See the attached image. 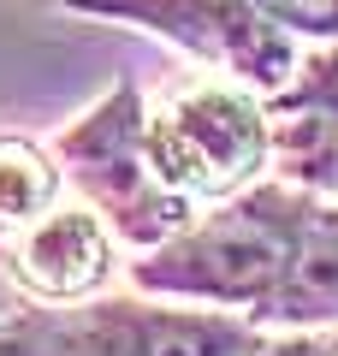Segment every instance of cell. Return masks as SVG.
Wrapping results in <instances>:
<instances>
[{
  "instance_id": "cell-1",
  "label": "cell",
  "mask_w": 338,
  "mask_h": 356,
  "mask_svg": "<svg viewBox=\"0 0 338 356\" xmlns=\"http://www.w3.org/2000/svg\"><path fill=\"white\" fill-rule=\"evenodd\" d=\"M303 214H309V191H297L285 178L250 184V191L214 202L208 214H196L166 243L143 250V261H131V285L143 297L255 315L285 280Z\"/></svg>"
},
{
  "instance_id": "cell-2",
  "label": "cell",
  "mask_w": 338,
  "mask_h": 356,
  "mask_svg": "<svg viewBox=\"0 0 338 356\" xmlns=\"http://www.w3.org/2000/svg\"><path fill=\"white\" fill-rule=\"evenodd\" d=\"M267 332L232 309L172 297H83L0 315V356H261Z\"/></svg>"
},
{
  "instance_id": "cell-3",
  "label": "cell",
  "mask_w": 338,
  "mask_h": 356,
  "mask_svg": "<svg viewBox=\"0 0 338 356\" xmlns=\"http://www.w3.org/2000/svg\"><path fill=\"white\" fill-rule=\"evenodd\" d=\"M54 154H60L65 178L83 191V202L131 250H154V243H166L172 232H184L202 214L196 202H184L161 178V166H154L143 89L131 77H119L83 119H72L60 131V143H54Z\"/></svg>"
},
{
  "instance_id": "cell-4",
  "label": "cell",
  "mask_w": 338,
  "mask_h": 356,
  "mask_svg": "<svg viewBox=\"0 0 338 356\" xmlns=\"http://www.w3.org/2000/svg\"><path fill=\"white\" fill-rule=\"evenodd\" d=\"M149 154L184 202L214 208L225 196L250 191L261 178V166L273 161L267 107L243 83L178 89L161 113H149Z\"/></svg>"
},
{
  "instance_id": "cell-5",
  "label": "cell",
  "mask_w": 338,
  "mask_h": 356,
  "mask_svg": "<svg viewBox=\"0 0 338 356\" xmlns=\"http://www.w3.org/2000/svg\"><path fill=\"white\" fill-rule=\"evenodd\" d=\"M72 13L137 24L172 48L196 54L202 65L238 77L255 95H273L297 72V42L279 30L255 0H65Z\"/></svg>"
},
{
  "instance_id": "cell-6",
  "label": "cell",
  "mask_w": 338,
  "mask_h": 356,
  "mask_svg": "<svg viewBox=\"0 0 338 356\" xmlns=\"http://www.w3.org/2000/svg\"><path fill=\"white\" fill-rule=\"evenodd\" d=\"M273 172L309 196H338V42L297 60V72L261 95Z\"/></svg>"
},
{
  "instance_id": "cell-7",
  "label": "cell",
  "mask_w": 338,
  "mask_h": 356,
  "mask_svg": "<svg viewBox=\"0 0 338 356\" xmlns=\"http://www.w3.org/2000/svg\"><path fill=\"white\" fill-rule=\"evenodd\" d=\"M6 273L30 303H83L113 280V226L95 208H54L13 238Z\"/></svg>"
},
{
  "instance_id": "cell-8",
  "label": "cell",
  "mask_w": 338,
  "mask_h": 356,
  "mask_svg": "<svg viewBox=\"0 0 338 356\" xmlns=\"http://www.w3.org/2000/svg\"><path fill=\"white\" fill-rule=\"evenodd\" d=\"M250 321L255 327H291V332L338 327V196H309L285 280L273 285V297Z\"/></svg>"
},
{
  "instance_id": "cell-9",
  "label": "cell",
  "mask_w": 338,
  "mask_h": 356,
  "mask_svg": "<svg viewBox=\"0 0 338 356\" xmlns=\"http://www.w3.org/2000/svg\"><path fill=\"white\" fill-rule=\"evenodd\" d=\"M60 154H48L18 131H0V238H24L36 220H48L60 208Z\"/></svg>"
},
{
  "instance_id": "cell-10",
  "label": "cell",
  "mask_w": 338,
  "mask_h": 356,
  "mask_svg": "<svg viewBox=\"0 0 338 356\" xmlns=\"http://www.w3.org/2000/svg\"><path fill=\"white\" fill-rule=\"evenodd\" d=\"M279 30L309 42H338V0H255Z\"/></svg>"
},
{
  "instance_id": "cell-11",
  "label": "cell",
  "mask_w": 338,
  "mask_h": 356,
  "mask_svg": "<svg viewBox=\"0 0 338 356\" xmlns=\"http://www.w3.org/2000/svg\"><path fill=\"white\" fill-rule=\"evenodd\" d=\"M261 356H338V327H303L285 339H267Z\"/></svg>"
},
{
  "instance_id": "cell-12",
  "label": "cell",
  "mask_w": 338,
  "mask_h": 356,
  "mask_svg": "<svg viewBox=\"0 0 338 356\" xmlns=\"http://www.w3.org/2000/svg\"><path fill=\"white\" fill-rule=\"evenodd\" d=\"M42 6H65V0H42Z\"/></svg>"
}]
</instances>
